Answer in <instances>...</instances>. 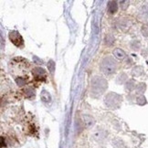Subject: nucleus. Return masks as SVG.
<instances>
[{"mask_svg": "<svg viewBox=\"0 0 148 148\" xmlns=\"http://www.w3.org/2000/svg\"><path fill=\"white\" fill-rule=\"evenodd\" d=\"M4 146H5V145H4V138L1 137V147H4Z\"/></svg>", "mask_w": 148, "mask_h": 148, "instance_id": "1", "label": "nucleus"}]
</instances>
